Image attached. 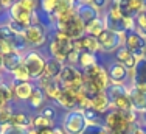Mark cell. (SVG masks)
<instances>
[{
    "label": "cell",
    "instance_id": "1",
    "mask_svg": "<svg viewBox=\"0 0 146 134\" xmlns=\"http://www.w3.org/2000/svg\"><path fill=\"white\" fill-rule=\"evenodd\" d=\"M87 120L82 109H72L67 111L62 119V129L65 131V134H82L87 128Z\"/></svg>",
    "mask_w": 146,
    "mask_h": 134
},
{
    "label": "cell",
    "instance_id": "2",
    "mask_svg": "<svg viewBox=\"0 0 146 134\" xmlns=\"http://www.w3.org/2000/svg\"><path fill=\"white\" fill-rule=\"evenodd\" d=\"M23 67L27 69L31 80H40L44 75L47 59L39 50H30L23 55Z\"/></svg>",
    "mask_w": 146,
    "mask_h": 134
},
{
    "label": "cell",
    "instance_id": "3",
    "mask_svg": "<svg viewBox=\"0 0 146 134\" xmlns=\"http://www.w3.org/2000/svg\"><path fill=\"white\" fill-rule=\"evenodd\" d=\"M96 39L100 42V48L103 53H115L121 45H124L126 33H115V31L106 28Z\"/></svg>",
    "mask_w": 146,
    "mask_h": 134
},
{
    "label": "cell",
    "instance_id": "4",
    "mask_svg": "<svg viewBox=\"0 0 146 134\" xmlns=\"http://www.w3.org/2000/svg\"><path fill=\"white\" fill-rule=\"evenodd\" d=\"M124 47L140 61V59L145 58V53H146V36L138 30L129 31V33H126Z\"/></svg>",
    "mask_w": 146,
    "mask_h": 134
},
{
    "label": "cell",
    "instance_id": "5",
    "mask_svg": "<svg viewBox=\"0 0 146 134\" xmlns=\"http://www.w3.org/2000/svg\"><path fill=\"white\" fill-rule=\"evenodd\" d=\"M8 19L14 20L19 25H22L23 28L30 27V25H36L37 23V13L36 11H28L25 9L22 5H19L17 2L13 3V6L8 9Z\"/></svg>",
    "mask_w": 146,
    "mask_h": 134
},
{
    "label": "cell",
    "instance_id": "6",
    "mask_svg": "<svg viewBox=\"0 0 146 134\" xmlns=\"http://www.w3.org/2000/svg\"><path fill=\"white\" fill-rule=\"evenodd\" d=\"M54 30L65 33L72 41L81 39V38L86 34V25L76 17V14L68 20V22H56L54 23Z\"/></svg>",
    "mask_w": 146,
    "mask_h": 134
},
{
    "label": "cell",
    "instance_id": "7",
    "mask_svg": "<svg viewBox=\"0 0 146 134\" xmlns=\"http://www.w3.org/2000/svg\"><path fill=\"white\" fill-rule=\"evenodd\" d=\"M23 39H25L27 45L39 48V47H42V45L47 44L48 31H47V28H44L40 23L30 25V27L25 28V31H23Z\"/></svg>",
    "mask_w": 146,
    "mask_h": 134
},
{
    "label": "cell",
    "instance_id": "8",
    "mask_svg": "<svg viewBox=\"0 0 146 134\" xmlns=\"http://www.w3.org/2000/svg\"><path fill=\"white\" fill-rule=\"evenodd\" d=\"M129 100L135 112L141 114L146 111V83H134L129 86Z\"/></svg>",
    "mask_w": 146,
    "mask_h": 134
},
{
    "label": "cell",
    "instance_id": "9",
    "mask_svg": "<svg viewBox=\"0 0 146 134\" xmlns=\"http://www.w3.org/2000/svg\"><path fill=\"white\" fill-rule=\"evenodd\" d=\"M73 50V41H68V42H58L54 41L53 38L48 42V52H50L51 58L53 59H58V61L64 62L67 55Z\"/></svg>",
    "mask_w": 146,
    "mask_h": 134
},
{
    "label": "cell",
    "instance_id": "10",
    "mask_svg": "<svg viewBox=\"0 0 146 134\" xmlns=\"http://www.w3.org/2000/svg\"><path fill=\"white\" fill-rule=\"evenodd\" d=\"M75 14L84 25H87L92 20L98 19V17L101 16L100 11L92 5V3H78L76 8H75Z\"/></svg>",
    "mask_w": 146,
    "mask_h": 134
},
{
    "label": "cell",
    "instance_id": "11",
    "mask_svg": "<svg viewBox=\"0 0 146 134\" xmlns=\"http://www.w3.org/2000/svg\"><path fill=\"white\" fill-rule=\"evenodd\" d=\"M107 73H109V78H110V84H121V86H124V83L129 80V70L121 62H117V61L109 66Z\"/></svg>",
    "mask_w": 146,
    "mask_h": 134
},
{
    "label": "cell",
    "instance_id": "12",
    "mask_svg": "<svg viewBox=\"0 0 146 134\" xmlns=\"http://www.w3.org/2000/svg\"><path fill=\"white\" fill-rule=\"evenodd\" d=\"M73 48H75L76 52H79V53H81V52H89V53L96 55L98 52H101L98 39H96V38H92V36H87V34H84L81 39L73 41Z\"/></svg>",
    "mask_w": 146,
    "mask_h": 134
},
{
    "label": "cell",
    "instance_id": "13",
    "mask_svg": "<svg viewBox=\"0 0 146 134\" xmlns=\"http://www.w3.org/2000/svg\"><path fill=\"white\" fill-rule=\"evenodd\" d=\"M11 84H13V94L20 101H28L30 95L33 94L34 87H36L31 81H25V83H14L13 81Z\"/></svg>",
    "mask_w": 146,
    "mask_h": 134
},
{
    "label": "cell",
    "instance_id": "14",
    "mask_svg": "<svg viewBox=\"0 0 146 134\" xmlns=\"http://www.w3.org/2000/svg\"><path fill=\"white\" fill-rule=\"evenodd\" d=\"M62 69H64V62L50 58V59H47V64H45V70H44L42 76L45 80H58Z\"/></svg>",
    "mask_w": 146,
    "mask_h": 134
},
{
    "label": "cell",
    "instance_id": "15",
    "mask_svg": "<svg viewBox=\"0 0 146 134\" xmlns=\"http://www.w3.org/2000/svg\"><path fill=\"white\" fill-rule=\"evenodd\" d=\"M56 103L61 108L67 109V111H72V109H76L78 103H76V97H75V89H62L59 98L56 100Z\"/></svg>",
    "mask_w": 146,
    "mask_h": 134
},
{
    "label": "cell",
    "instance_id": "16",
    "mask_svg": "<svg viewBox=\"0 0 146 134\" xmlns=\"http://www.w3.org/2000/svg\"><path fill=\"white\" fill-rule=\"evenodd\" d=\"M23 62V55L17 53V52L13 50L11 53L3 55V70H6L8 73H13L19 66H22Z\"/></svg>",
    "mask_w": 146,
    "mask_h": 134
},
{
    "label": "cell",
    "instance_id": "17",
    "mask_svg": "<svg viewBox=\"0 0 146 134\" xmlns=\"http://www.w3.org/2000/svg\"><path fill=\"white\" fill-rule=\"evenodd\" d=\"M47 95H45V92L42 89H40L39 86H36L34 87V90H33V94L30 95V98H28V106L31 109H36V111H40L45 105H47Z\"/></svg>",
    "mask_w": 146,
    "mask_h": 134
},
{
    "label": "cell",
    "instance_id": "18",
    "mask_svg": "<svg viewBox=\"0 0 146 134\" xmlns=\"http://www.w3.org/2000/svg\"><path fill=\"white\" fill-rule=\"evenodd\" d=\"M9 125H11L16 131L23 133V131H27L28 128H31V119L25 114V112H14L13 117H11Z\"/></svg>",
    "mask_w": 146,
    "mask_h": 134
},
{
    "label": "cell",
    "instance_id": "19",
    "mask_svg": "<svg viewBox=\"0 0 146 134\" xmlns=\"http://www.w3.org/2000/svg\"><path fill=\"white\" fill-rule=\"evenodd\" d=\"M92 105H93V109H95L98 114H107L110 109V100L107 97L106 92H100L96 94L95 97L92 98Z\"/></svg>",
    "mask_w": 146,
    "mask_h": 134
},
{
    "label": "cell",
    "instance_id": "20",
    "mask_svg": "<svg viewBox=\"0 0 146 134\" xmlns=\"http://www.w3.org/2000/svg\"><path fill=\"white\" fill-rule=\"evenodd\" d=\"M110 106H112L115 111H129L132 109L131 106V100H129V94H120V95H115V97H110Z\"/></svg>",
    "mask_w": 146,
    "mask_h": 134
},
{
    "label": "cell",
    "instance_id": "21",
    "mask_svg": "<svg viewBox=\"0 0 146 134\" xmlns=\"http://www.w3.org/2000/svg\"><path fill=\"white\" fill-rule=\"evenodd\" d=\"M104 30H106V23H104V17H101V16L86 25V34L92 36V38H98Z\"/></svg>",
    "mask_w": 146,
    "mask_h": 134
},
{
    "label": "cell",
    "instance_id": "22",
    "mask_svg": "<svg viewBox=\"0 0 146 134\" xmlns=\"http://www.w3.org/2000/svg\"><path fill=\"white\" fill-rule=\"evenodd\" d=\"M96 62H98L96 55L89 53V52H81V53H79V56H78V64H76V67H78L81 72H84L86 69L95 66Z\"/></svg>",
    "mask_w": 146,
    "mask_h": 134
},
{
    "label": "cell",
    "instance_id": "23",
    "mask_svg": "<svg viewBox=\"0 0 146 134\" xmlns=\"http://www.w3.org/2000/svg\"><path fill=\"white\" fill-rule=\"evenodd\" d=\"M31 128L37 129V131L39 129H45V128H54V122H51L48 119L42 117L40 114H37L31 119Z\"/></svg>",
    "mask_w": 146,
    "mask_h": 134
},
{
    "label": "cell",
    "instance_id": "24",
    "mask_svg": "<svg viewBox=\"0 0 146 134\" xmlns=\"http://www.w3.org/2000/svg\"><path fill=\"white\" fill-rule=\"evenodd\" d=\"M58 5H59V0H40L39 2V8L42 13L45 14H50V16H53L54 13H56L58 9Z\"/></svg>",
    "mask_w": 146,
    "mask_h": 134
},
{
    "label": "cell",
    "instance_id": "25",
    "mask_svg": "<svg viewBox=\"0 0 146 134\" xmlns=\"http://www.w3.org/2000/svg\"><path fill=\"white\" fill-rule=\"evenodd\" d=\"M11 76H13V81H14V83H25V81H31L28 72H27V69L23 67V64L17 67L14 72L11 73Z\"/></svg>",
    "mask_w": 146,
    "mask_h": 134
},
{
    "label": "cell",
    "instance_id": "26",
    "mask_svg": "<svg viewBox=\"0 0 146 134\" xmlns=\"http://www.w3.org/2000/svg\"><path fill=\"white\" fill-rule=\"evenodd\" d=\"M134 83H146V61L140 59L135 66V80Z\"/></svg>",
    "mask_w": 146,
    "mask_h": 134
},
{
    "label": "cell",
    "instance_id": "27",
    "mask_svg": "<svg viewBox=\"0 0 146 134\" xmlns=\"http://www.w3.org/2000/svg\"><path fill=\"white\" fill-rule=\"evenodd\" d=\"M13 114H14V111H13V106H11L9 103L0 106V126H2V125H6V123L11 122Z\"/></svg>",
    "mask_w": 146,
    "mask_h": 134
},
{
    "label": "cell",
    "instance_id": "28",
    "mask_svg": "<svg viewBox=\"0 0 146 134\" xmlns=\"http://www.w3.org/2000/svg\"><path fill=\"white\" fill-rule=\"evenodd\" d=\"M39 114L42 115V117L45 119H48V120H51V122H54L58 119V109L54 105H50V103H47L45 106L39 111Z\"/></svg>",
    "mask_w": 146,
    "mask_h": 134
},
{
    "label": "cell",
    "instance_id": "29",
    "mask_svg": "<svg viewBox=\"0 0 146 134\" xmlns=\"http://www.w3.org/2000/svg\"><path fill=\"white\" fill-rule=\"evenodd\" d=\"M86 115V120L89 125H103L101 123V114L95 111V109H82Z\"/></svg>",
    "mask_w": 146,
    "mask_h": 134
},
{
    "label": "cell",
    "instance_id": "30",
    "mask_svg": "<svg viewBox=\"0 0 146 134\" xmlns=\"http://www.w3.org/2000/svg\"><path fill=\"white\" fill-rule=\"evenodd\" d=\"M13 97H14V94H13V84L3 83L2 86H0V98H2L5 103H11Z\"/></svg>",
    "mask_w": 146,
    "mask_h": 134
},
{
    "label": "cell",
    "instance_id": "31",
    "mask_svg": "<svg viewBox=\"0 0 146 134\" xmlns=\"http://www.w3.org/2000/svg\"><path fill=\"white\" fill-rule=\"evenodd\" d=\"M131 55H132L131 52L127 50V48L124 47V45H121V47L118 48L115 53H113V58H115V61H117V62H121V64H123V62L126 61V59L129 58Z\"/></svg>",
    "mask_w": 146,
    "mask_h": 134
},
{
    "label": "cell",
    "instance_id": "32",
    "mask_svg": "<svg viewBox=\"0 0 146 134\" xmlns=\"http://www.w3.org/2000/svg\"><path fill=\"white\" fill-rule=\"evenodd\" d=\"M82 134H110V133L104 125H87V128Z\"/></svg>",
    "mask_w": 146,
    "mask_h": 134
},
{
    "label": "cell",
    "instance_id": "33",
    "mask_svg": "<svg viewBox=\"0 0 146 134\" xmlns=\"http://www.w3.org/2000/svg\"><path fill=\"white\" fill-rule=\"evenodd\" d=\"M19 5H22L25 9H28V11H36L37 8H39V2L40 0H16Z\"/></svg>",
    "mask_w": 146,
    "mask_h": 134
},
{
    "label": "cell",
    "instance_id": "34",
    "mask_svg": "<svg viewBox=\"0 0 146 134\" xmlns=\"http://www.w3.org/2000/svg\"><path fill=\"white\" fill-rule=\"evenodd\" d=\"M134 19H135V27H137V30L138 31H143L146 28V11L138 13Z\"/></svg>",
    "mask_w": 146,
    "mask_h": 134
},
{
    "label": "cell",
    "instance_id": "35",
    "mask_svg": "<svg viewBox=\"0 0 146 134\" xmlns=\"http://www.w3.org/2000/svg\"><path fill=\"white\" fill-rule=\"evenodd\" d=\"M78 56H79V52H76L75 48L70 52V53L67 55V58H65L64 61V66H70V67H76L78 64Z\"/></svg>",
    "mask_w": 146,
    "mask_h": 134
},
{
    "label": "cell",
    "instance_id": "36",
    "mask_svg": "<svg viewBox=\"0 0 146 134\" xmlns=\"http://www.w3.org/2000/svg\"><path fill=\"white\" fill-rule=\"evenodd\" d=\"M6 25H8L9 28H11V30H13V33H14V34H23V31H25V28H23L22 25H19L17 22H14V20H11V19H8Z\"/></svg>",
    "mask_w": 146,
    "mask_h": 134
},
{
    "label": "cell",
    "instance_id": "37",
    "mask_svg": "<svg viewBox=\"0 0 146 134\" xmlns=\"http://www.w3.org/2000/svg\"><path fill=\"white\" fill-rule=\"evenodd\" d=\"M90 3H92V5L95 6V8L98 9L100 13H101L103 9H106L107 6H109L110 0H92V2H90Z\"/></svg>",
    "mask_w": 146,
    "mask_h": 134
},
{
    "label": "cell",
    "instance_id": "38",
    "mask_svg": "<svg viewBox=\"0 0 146 134\" xmlns=\"http://www.w3.org/2000/svg\"><path fill=\"white\" fill-rule=\"evenodd\" d=\"M11 52H13L11 44H9L8 41H5V39H0V53L8 55V53H11Z\"/></svg>",
    "mask_w": 146,
    "mask_h": 134
},
{
    "label": "cell",
    "instance_id": "39",
    "mask_svg": "<svg viewBox=\"0 0 146 134\" xmlns=\"http://www.w3.org/2000/svg\"><path fill=\"white\" fill-rule=\"evenodd\" d=\"M37 134H53V128H45V129H39Z\"/></svg>",
    "mask_w": 146,
    "mask_h": 134
},
{
    "label": "cell",
    "instance_id": "40",
    "mask_svg": "<svg viewBox=\"0 0 146 134\" xmlns=\"http://www.w3.org/2000/svg\"><path fill=\"white\" fill-rule=\"evenodd\" d=\"M53 134H65V131L62 129V126H54V128H53Z\"/></svg>",
    "mask_w": 146,
    "mask_h": 134
},
{
    "label": "cell",
    "instance_id": "41",
    "mask_svg": "<svg viewBox=\"0 0 146 134\" xmlns=\"http://www.w3.org/2000/svg\"><path fill=\"white\" fill-rule=\"evenodd\" d=\"M141 125L146 126V111H145V112H141Z\"/></svg>",
    "mask_w": 146,
    "mask_h": 134
},
{
    "label": "cell",
    "instance_id": "42",
    "mask_svg": "<svg viewBox=\"0 0 146 134\" xmlns=\"http://www.w3.org/2000/svg\"><path fill=\"white\" fill-rule=\"evenodd\" d=\"M3 69V55L0 53V70Z\"/></svg>",
    "mask_w": 146,
    "mask_h": 134
},
{
    "label": "cell",
    "instance_id": "43",
    "mask_svg": "<svg viewBox=\"0 0 146 134\" xmlns=\"http://www.w3.org/2000/svg\"><path fill=\"white\" fill-rule=\"evenodd\" d=\"M92 0H78V3H90Z\"/></svg>",
    "mask_w": 146,
    "mask_h": 134
},
{
    "label": "cell",
    "instance_id": "44",
    "mask_svg": "<svg viewBox=\"0 0 146 134\" xmlns=\"http://www.w3.org/2000/svg\"><path fill=\"white\" fill-rule=\"evenodd\" d=\"M140 2H141V5H143V9L146 11V0H140Z\"/></svg>",
    "mask_w": 146,
    "mask_h": 134
},
{
    "label": "cell",
    "instance_id": "45",
    "mask_svg": "<svg viewBox=\"0 0 146 134\" xmlns=\"http://www.w3.org/2000/svg\"><path fill=\"white\" fill-rule=\"evenodd\" d=\"M3 84V78H2V75H0V86Z\"/></svg>",
    "mask_w": 146,
    "mask_h": 134
},
{
    "label": "cell",
    "instance_id": "46",
    "mask_svg": "<svg viewBox=\"0 0 146 134\" xmlns=\"http://www.w3.org/2000/svg\"><path fill=\"white\" fill-rule=\"evenodd\" d=\"M140 33H143V34H145V36H146V28H145V30H143V31H140Z\"/></svg>",
    "mask_w": 146,
    "mask_h": 134
},
{
    "label": "cell",
    "instance_id": "47",
    "mask_svg": "<svg viewBox=\"0 0 146 134\" xmlns=\"http://www.w3.org/2000/svg\"><path fill=\"white\" fill-rule=\"evenodd\" d=\"M0 39H2V30H0Z\"/></svg>",
    "mask_w": 146,
    "mask_h": 134
},
{
    "label": "cell",
    "instance_id": "48",
    "mask_svg": "<svg viewBox=\"0 0 146 134\" xmlns=\"http://www.w3.org/2000/svg\"><path fill=\"white\" fill-rule=\"evenodd\" d=\"M143 59H145V61H146V53H145V58H143Z\"/></svg>",
    "mask_w": 146,
    "mask_h": 134
},
{
    "label": "cell",
    "instance_id": "49",
    "mask_svg": "<svg viewBox=\"0 0 146 134\" xmlns=\"http://www.w3.org/2000/svg\"><path fill=\"white\" fill-rule=\"evenodd\" d=\"M0 13H2V6H0Z\"/></svg>",
    "mask_w": 146,
    "mask_h": 134
}]
</instances>
